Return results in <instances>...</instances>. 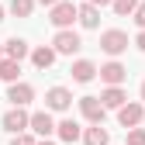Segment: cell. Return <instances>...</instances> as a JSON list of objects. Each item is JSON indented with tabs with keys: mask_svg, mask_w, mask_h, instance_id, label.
Segmentation results:
<instances>
[{
	"mask_svg": "<svg viewBox=\"0 0 145 145\" xmlns=\"http://www.w3.org/2000/svg\"><path fill=\"white\" fill-rule=\"evenodd\" d=\"M52 48H56V56H72V52H80V48H83V38H80L72 28H56Z\"/></svg>",
	"mask_w": 145,
	"mask_h": 145,
	"instance_id": "6da1fadb",
	"label": "cell"
},
{
	"mask_svg": "<svg viewBox=\"0 0 145 145\" xmlns=\"http://www.w3.org/2000/svg\"><path fill=\"white\" fill-rule=\"evenodd\" d=\"M100 48H104L111 59H118L121 52L128 48V35H124L121 28H107V31H100Z\"/></svg>",
	"mask_w": 145,
	"mask_h": 145,
	"instance_id": "7a4b0ae2",
	"label": "cell"
},
{
	"mask_svg": "<svg viewBox=\"0 0 145 145\" xmlns=\"http://www.w3.org/2000/svg\"><path fill=\"white\" fill-rule=\"evenodd\" d=\"M48 21L56 28H72V21H76V4H72V0H56V4L48 7Z\"/></svg>",
	"mask_w": 145,
	"mask_h": 145,
	"instance_id": "3957f363",
	"label": "cell"
},
{
	"mask_svg": "<svg viewBox=\"0 0 145 145\" xmlns=\"http://www.w3.org/2000/svg\"><path fill=\"white\" fill-rule=\"evenodd\" d=\"M145 118V104L142 100H124L118 107V121H121V128H135V124H142Z\"/></svg>",
	"mask_w": 145,
	"mask_h": 145,
	"instance_id": "277c9868",
	"label": "cell"
},
{
	"mask_svg": "<svg viewBox=\"0 0 145 145\" xmlns=\"http://www.w3.org/2000/svg\"><path fill=\"white\" fill-rule=\"evenodd\" d=\"M80 114H83L90 124H104V118H107V107L100 104V97L86 93V97H80Z\"/></svg>",
	"mask_w": 145,
	"mask_h": 145,
	"instance_id": "5b68a950",
	"label": "cell"
},
{
	"mask_svg": "<svg viewBox=\"0 0 145 145\" xmlns=\"http://www.w3.org/2000/svg\"><path fill=\"white\" fill-rule=\"evenodd\" d=\"M28 131L42 135V138L56 135V121H52V111H48V107H45V111H35V114H28Z\"/></svg>",
	"mask_w": 145,
	"mask_h": 145,
	"instance_id": "8992f818",
	"label": "cell"
},
{
	"mask_svg": "<svg viewBox=\"0 0 145 145\" xmlns=\"http://www.w3.org/2000/svg\"><path fill=\"white\" fill-rule=\"evenodd\" d=\"M45 107L48 111H69L72 107V93L66 86H48L45 90Z\"/></svg>",
	"mask_w": 145,
	"mask_h": 145,
	"instance_id": "52a82bcc",
	"label": "cell"
},
{
	"mask_svg": "<svg viewBox=\"0 0 145 145\" xmlns=\"http://www.w3.org/2000/svg\"><path fill=\"white\" fill-rule=\"evenodd\" d=\"M0 124H4V131H7V135L28 131V111H24V107H10V111L0 118Z\"/></svg>",
	"mask_w": 145,
	"mask_h": 145,
	"instance_id": "ba28073f",
	"label": "cell"
},
{
	"mask_svg": "<svg viewBox=\"0 0 145 145\" xmlns=\"http://www.w3.org/2000/svg\"><path fill=\"white\" fill-rule=\"evenodd\" d=\"M97 76H100V80H104L107 86H121L124 80H128V69H124V66H121L118 59H111V62H104V66L97 69Z\"/></svg>",
	"mask_w": 145,
	"mask_h": 145,
	"instance_id": "9c48e42d",
	"label": "cell"
},
{
	"mask_svg": "<svg viewBox=\"0 0 145 145\" xmlns=\"http://www.w3.org/2000/svg\"><path fill=\"white\" fill-rule=\"evenodd\" d=\"M7 100H10L14 107H28V104L35 100V86H31V83H21V80H14L10 90H7Z\"/></svg>",
	"mask_w": 145,
	"mask_h": 145,
	"instance_id": "30bf717a",
	"label": "cell"
},
{
	"mask_svg": "<svg viewBox=\"0 0 145 145\" xmlns=\"http://www.w3.org/2000/svg\"><path fill=\"white\" fill-rule=\"evenodd\" d=\"M69 76H72V83H93L97 80V66L90 59H76L72 69H69Z\"/></svg>",
	"mask_w": 145,
	"mask_h": 145,
	"instance_id": "8fae6325",
	"label": "cell"
},
{
	"mask_svg": "<svg viewBox=\"0 0 145 145\" xmlns=\"http://www.w3.org/2000/svg\"><path fill=\"white\" fill-rule=\"evenodd\" d=\"M76 21H80L86 31L100 28V7H93V4H76Z\"/></svg>",
	"mask_w": 145,
	"mask_h": 145,
	"instance_id": "7c38bea8",
	"label": "cell"
},
{
	"mask_svg": "<svg viewBox=\"0 0 145 145\" xmlns=\"http://www.w3.org/2000/svg\"><path fill=\"white\" fill-rule=\"evenodd\" d=\"M28 56H31V66L35 69H48L52 62H56V48H52V45H38V48H31Z\"/></svg>",
	"mask_w": 145,
	"mask_h": 145,
	"instance_id": "4fadbf2b",
	"label": "cell"
},
{
	"mask_svg": "<svg viewBox=\"0 0 145 145\" xmlns=\"http://www.w3.org/2000/svg\"><path fill=\"white\" fill-rule=\"evenodd\" d=\"M28 52H31L28 42H24V38H17V35L4 42V56H7V59H17V62H21V59H28Z\"/></svg>",
	"mask_w": 145,
	"mask_h": 145,
	"instance_id": "5bb4252c",
	"label": "cell"
},
{
	"mask_svg": "<svg viewBox=\"0 0 145 145\" xmlns=\"http://www.w3.org/2000/svg\"><path fill=\"white\" fill-rule=\"evenodd\" d=\"M80 138H83V145H111V135H107L104 124H90Z\"/></svg>",
	"mask_w": 145,
	"mask_h": 145,
	"instance_id": "9a60e30c",
	"label": "cell"
},
{
	"mask_svg": "<svg viewBox=\"0 0 145 145\" xmlns=\"http://www.w3.org/2000/svg\"><path fill=\"white\" fill-rule=\"evenodd\" d=\"M124 100H128V93H124L121 86H107L104 93H100V104L107 107V111H118V107H121Z\"/></svg>",
	"mask_w": 145,
	"mask_h": 145,
	"instance_id": "2e32d148",
	"label": "cell"
},
{
	"mask_svg": "<svg viewBox=\"0 0 145 145\" xmlns=\"http://www.w3.org/2000/svg\"><path fill=\"white\" fill-rule=\"evenodd\" d=\"M56 135H59L62 142H80L83 128H80V124L72 121V118H66V121H59V124H56Z\"/></svg>",
	"mask_w": 145,
	"mask_h": 145,
	"instance_id": "e0dca14e",
	"label": "cell"
},
{
	"mask_svg": "<svg viewBox=\"0 0 145 145\" xmlns=\"http://www.w3.org/2000/svg\"><path fill=\"white\" fill-rule=\"evenodd\" d=\"M17 76H21V62H17V59H7V56H0V80H4V83H14Z\"/></svg>",
	"mask_w": 145,
	"mask_h": 145,
	"instance_id": "ac0fdd59",
	"label": "cell"
},
{
	"mask_svg": "<svg viewBox=\"0 0 145 145\" xmlns=\"http://www.w3.org/2000/svg\"><path fill=\"white\" fill-rule=\"evenodd\" d=\"M10 14L14 17H31L35 14V0H10Z\"/></svg>",
	"mask_w": 145,
	"mask_h": 145,
	"instance_id": "d6986e66",
	"label": "cell"
},
{
	"mask_svg": "<svg viewBox=\"0 0 145 145\" xmlns=\"http://www.w3.org/2000/svg\"><path fill=\"white\" fill-rule=\"evenodd\" d=\"M111 7H114V14H118V17H128V14L138 7V0H111Z\"/></svg>",
	"mask_w": 145,
	"mask_h": 145,
	"instance_id": "ffe728a7",
	"label": "cell"
},
{
	"mask_svg": "<svg viewBox=\"0 0 145 145\" xmlns=\"http://www.w3.org/2000/svg\"><path fill=\"white\" fill-rule=\"evenodd\" d=\"M124 131H128V145H145V128H142V124L124 128Z\"/></svg>",
	"mask_w": 145,
	"mask_h": 145,
	"instance_id": "44dd1931",
	"label": "cell"
},
{
	"mask_svg": "<svg viewBox=\"0 0 145 145\" xmlns=\"http://www.w3.org/2000/svg\"><path fill=\"white\" fill-rule=\"evenodd\" d=\"M10 145H35V135L31 131H17V135H10Z\"/></svg>",
	"mask_w": 145,
	"mask_h": 145,
	"instance_id": "7402d4cb",
	"label": "cell"
},
{
	"mask_svg": "<svg viewBox=\"0 0 145 145\" xmlns=\"http://www.w3.org/2000/svg\"><path fill=\"white\" fill-rule=\"evenodd\" d=\"M131 17H135V24H138V28H145V4H138V7L131 10Z\"/></svg>",
	"mask_w": 145,
	"mask_h": 145,
	"instance_id": "603a6c76",
	"label": "cell"
},
{
	"mask_svg": "<svg viewBox=\"0 0 145 145\" xmlns=\"http://www.w3.org/2000/svg\"><path fill=\"white\" fill-rule=\"evenodd\" d=\"M135 48H138V52H145V28L135 35Z\"/></svg>",
	"mask_w": 145,
	"mask_h": 145,
	"instance_id": "cb8c5ba5",
	"label": "cell"
},
{
	"mask_svg": "<svg viewBox=\"0 0 145 145\" xmlns=\"http://www.w3.org/2000/svg\"><path fill=\"white\" fill-rule=\"evenodd\" d=\"M86 4H93V7H111V0H86Z\"/></svg>",
	"mask_w": 145,
	"mask_h": 145,
	"instance_id": "d4e9b609",
	"label": "cell"
},
{
	"mask_svg": "<svg viewBox=\"0 0 145 145\" xmlns=\"http://www.w3.org/2000/svg\"><path fill=\"white\" fill-rule=\"evenodd\" d=\"M138 97H142V104H145V80H142V86H138Z\"/></svg>",
	"mask_w": 145,
	"mask_h": 145,
	"instance_id": "484cf974",
	"label": "cell"
},
{
	"mask_svg": "<svg viewBox=\"0 0 145 145\" xmlns=\"http://www.w3.org/2000/svg\"><path fill=\"white\" fill-rule=\"evenodd\" d=\"M35 4H45V7H52V4H56V0H35Z\"/></svg>",
	"mask_w": 145,
	"mask_h": 145,
	"instance_id": "4316f807",
	"label": "cell"
},
{
	"mask_svg": "<svg viewBox=\"0 0 145 145\" xmlns=\"http://www.w3.org/2000/svg\"><path fill=\"white\" fill-rule=\"evenodd\" d=\"M35 145H56V142H48V138H42V142H35Z\"/></svg>",
	"mask_w": 145,
	"mask_h": 145,
	"instance_id": "83f0119b",
	"label": "cell"
},
{
	"mask_svg": "<svg viewBox=\"0 0 145 145\" xmlns=\"http://www.w3.org/2000/svg\"><path fill=\"white\" fill-rule=\"evenodd\" d=\"M0 21H7V17H4V7H0Z\"/></svg>",
	"mask_w": 145,
	"mask_h": 145,
	"instance_id": "f1b7e54d",
	"label": "cell"
},
{
	"mask_svg": "<svg viewBox=\"0 0 145 145\" xmlns=\"http://www.w3.org/2000/svg\"><path fill=\"white\" fill-rule=\"evenodd\" d=\"M0 56H4V42H0Z\"/></svg>",
	"mask_w": 145,
	"mask_h": 145,
	"instance_id": "f546056e",
	"label": "cell"
},
{
	"mask_svg": "<svg viewBox=\"0 0 145 145\" xmlns=\"http://www.w3.org/2000/svg\"><path fill=\"white\" fill-rule=\"evenodd\" d=\"M142 124H145V118H142Z\"/></svg>",
	"mask_w": 145,
	"mask_h": 145,
	"instance_id": "4dcf8cb0",
	"label": "cell"
}]
</instances>
